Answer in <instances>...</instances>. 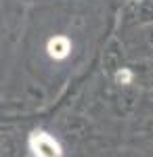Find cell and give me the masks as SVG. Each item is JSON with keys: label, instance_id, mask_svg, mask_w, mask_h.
<instances>
[{"label": "cell", "instance_id": "cell-1", "mask_svg": "<svg viewBox=\"0 0 153 157\" xmlns=\"http://www.w3.org/2000/svg\"><path fill=\"white\" fill-rule=\"evenodd\" d=\"M29 149L34 157H63L61 145L44 130H36L29 136Z\"/></svg>", "mask_w": 153, "mask_h": 157}, {"label": "cell", "instance_id": "cell-2", "mask_svg": "<svg viewBox=\"0 0 153 157\" xmlns=\"http://www.w3.org/2000/svg\"><path fill=\"white\" fill-rule=\"evenodd\" d=\"M46 50L53 59H65L67 55L71 52V42L67 36H55L48 40Z\"/></svg>", "mask_w": 153, "mask_h": 157}]
</instances>
